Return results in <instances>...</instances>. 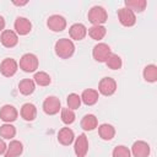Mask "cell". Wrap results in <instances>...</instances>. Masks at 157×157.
Returning <instances> with one entry per match:
<instances>
[{
    "instance_id": "23",
    "label": "cell",
    "mask_w": 157,
    "mask_h": 157,
    "mask_svg": "<svg viewBox=\"0 0 157 157\" xmlns=\"http://www.w3.org/2000/svg\"><path fill=\"white\" fill-rule=\"evenodd\" d=\"M142 76L147 82H156L157 81V66L155 64L146 65L142 71Z\"/></svg>"
},
{
    "instance_id": "32",
    "label": "cell",
    "mask_w": 157,
    "mask_h": 157,
    "mask_svg": "<svg viewBox=\"0 0 157 157\" xmlns=\"http://www.w3.org/2000/svg\"><path fill=\"white\" fill-rule=\"evenodd\" d=\"M6 148H7V145L5 144V141H4L2 139H0V155H2V153H5V151H6Z\"/></svg>"
},
{
    "instance_id": "12",
    "label": "cell",
    "mask_w": 157,
    "mask_h": 157,
    "mask_svg": "<svg viewBox=\"0 0 157 157\" xmlns=\"http://www.w3.org/2000/svg\"><path fill=\"white\" fill-rule=\"evenodd\" d=\"M0 42L5 48H13L18 43V36L15 31L4 29L0 36Z\"/></svg>"
},
{
    "instance_id": "26",
    "label": "cell",
    "mask_w": 157,
    "mask_h": 157,
    "mask_svg": "<svg viewBox=\"0 0 157 157\" xmlns=\"http://www.w3.org/2000/svg\"><path fill=\"white\" fill-rule=\"evenodd\" d=\"M16 135V128L10 124V123H5L0 126V136L2 139H7V140H11L12 137H15Z\"/></svg>"
},
{
    "instance_id": "1",
    "label": "cell",
    "mask_w": 157,
    "mask_h": 157,
    "mask_svg": "<svg viewBox=\"0 0 157 157\" xmlns=\"http://www.w3.org/2000/svg\"><path fill=\"white\" fill-rule=\"evenodd\" d=\"M54 50H55V54L59 58H61V59H69L75 53V44L69 38H60L59 40H56L55 47H54Z\"/></svg>"
},
{
    "instance_id": "33",
    "label": "cell",
    "mask_w": 157,
    "mask_h": 157,
    "mask_svg": "<svg viewBox=\"0 0 157 157\" xmlns=\"http://www.w3.org/2000/svg\"><path fill=\"white\" fill-rule=\"evenodd\" d=\"M5 25H6V22H5V18L0 15V32H2L4 31V28H5Z\"/></svg>"
},
{
    "instance_id": "17",
    "label": "cell",
    "mask_w": 157,
    "mask_h": 157,
    "mask_svg": "<svg viewBox=\"0 0 157 157\" xmlns=\"http://www.w3.org/2000/svg\"><path fill=\"white\" fill-rule=\"evenodd\" d=\"M23 152V145L18 140H12L7 145V148L5 151V157H18Z\"/></svg>"
},
{
    "instance_id": "16",
    "label": "cell",
    "mask_w": 157,
    "mask_h": 157,
    "mask_svg": "<svg viewBox=\"0 0 157 157\" xmlns=\"http://www.w3.org/2000/svg\"><path fill=\"white\" fill-rule=\"evenodd\" d=\"M74 140H75V134H74V131L70 128L65 126V128H61L59 130V132H58V141L61 145L69 146V145H71L74 142Z\"/></svg>"
},
{
    "instance_id": "7",
    "label": "cell",
    "mask_w": 157,
    "mask_h": 157,
    "mask_svg": "<svg viewBox=\"0 0 157 157\" xmlns=\"http://www.w3.org/2000/svg\"><path fill=\"white\" fill-rule=\"evenodd\" d=\"M18 64L12 58H5L0 64V72L5 77H11L17 72Z\"/></svg>"
},
{
    "instance_id": "19",
    "label": "cell",
    "mask_w": 157,
    "mask_h": 157,
    "mask_svg": "<svg viewBox=\"0 0 157 157\" xmlns=\"http://www.w3.org/2000/svg\"><path fill=\"white\" fill-rule=\"evenodd\" d=\"M80 97H81V102H83L86 105H93L98 102L99 94H98V91H96L93 88H87L82 92V94Z\"/></svg>"
},
{
    "instance_id": "30",
    "label": "cell",
    "mask_w": 157,
    "mask_h": 157,
    "mask_svg": "<svg viewBox=\"0 0 157 157\" xmlns=\"http://www.w3.org/2000/svg\"><path fill=\"white\" fill-rule=\"evenodd\" d=\"M66 103H67V108L71 110L78 109L81 105V97L77 93H70L66 97Z\"/></svg>"
},
{
    "instance_id": "20",
    "label": "cell",
    "mask_w": 157,
    "mask_h": 157,
    "mask_svg": "<svg viewBox=\"0 0 157 157\" xmlns=\"http://www.w3.org/2000/svg\"><path fill=\"white\" fill-rule=\"evenodd\" d=\"M98 134H99L102 140L109 141L115 136V129H114L113 125H110L108 123H104V124H101L98 126Z\"/></svg>"
},
{
    "instance_id": "3",
    "label": "cell",
    "mask_w": 157,
    "mask_h": 157,
    "mask_svg": "<svg viewBox=\"0 0 157 157\" xmlns=\"http://www.w3.org/2000/svg\"><path fill=\"white\" fill-rule=\"evenodd\" d=\"M20 69L25 72H34L38 69L39 60L36 54L33 53H26L20 59Z\"/></svg>"
},
{
    "instance_id": "11",
    "label": "cell",
    "mask_w": 157,
    "mask_h": 157,
    "mask_svg": "<svg viewBox=\"0 0 157 157\" xmlns=\"http://www.w3.org/2000/svg\"><path fill=\"white\" fill-rule=\"evenodd\" d=\"M130 152L132 153L134 157H148L150 152H151V148H150V145L146 141L137 140L132 144Z\"/></svg>"
},
{
    "instance_id": "22",
    "label": "cell",
    "mask_w": 157,
    "mask_h": 157,
    "mask_svg": "<svg viewBox=\"0 0 157 157\" xmlns=\"http://www.w3.org/2000/svg\"><path fill=\"white\" fill-rule=\"evenodd\" d=\"M98 126V120L94 114H86L81 120V128L86 131H92Z\"/></svg>"
},
{
    "instance_id": "4",
    "label": "cell",
    "mask_w": 157,
    "mask_h": 157,
    "mask_svg": "<svg viewBox=\"0 0 157 157\" xmlns=\"http://www.w3.org/2000/svg\"><path fill=\"white\" fill-rule=\"evenodd\" d=\"M110 54H112V49L105 43H98L92 49V56L98 63H105Z\"/></svg>"
},
{
    "instance_id": "34",
    "label": "cell",
    "mask_w": 157,
    "mask_h": 157,
    "mask_svg": "<svg viewBox=\"0 0 157 157\" xmlns=\"http://www.w3.org/2000/svg\"><path fill=\"white\" fill-rule=\"evenodd\" d=\"M13 4H15V5H17V6H22V5H26V4H27V1H23V2H16V1H13Z\"/></svg>"
},
{
    "instance_id": "2",
    "label": "cell",
    "mask_w": 157,
    "mask_h": 157,
    "mask_svg": "<svg viewBox=\"0 0 157 157\" xmlns=\"http://www.w3.org/2000/svg\"><path fill=\"white\" fill-rule=\"evenodd\" d=\"M87 17H88V21L93 26H103V23H105L108 20V13L104 7L96 5V6L91 7Z\"/></svg>"
},
{
    "instance_id": "21",
    "label": "cell",
    "mask_w": 157,
    "mask_h": 157,
    "mask_svg": "<svg viewBox=\"0 0 157 157\" xmlns=\"http://www.w3.org/2000/svg\"><path fill=\"white\" fill-rule=\"evenodd\" d=\"M34 90H36V83H34V81L31 80V78H23V80H21L20 83H18V91H20V93L23 94V96H29V94H32V93L34 92Z\"/></svg>"
},
{
    "instance_id": "31",
    "label": "cell",
    "mask_w": 157,
    "mask_h": 157,
    "mask_svg": "<svg viewBox=\"0 0 157 157\" xmlns=\"http://www.w3.org/2000/svg\"><path fill=\"white\" fill-rule=\"evenodd\" d=\"M112 156L113 157H131V152L126 146L119 145V146L114 147V150L112 152Z\"/></svg>"
},
{
    "instance_id": "14",
    "label": "cell",
    "mask_w": 157,
    "mask_h": 157,
    "mask_svg": "<svg viewBox=\"0 0 157 157\" xmlns=\"http://www.w3.org/2000/svg\"><path fill=\"white\" fill-rule=\"evenodd\" d=\"M13 27H15V31L17 34L20 36H26L31 32L32 29V23L28 18L26 17H17L15 20V23H13Z\"/></svg>"
},
{
    "instance_id": "9",
    "label": "cell",
    "mask_w": 157,
    "mask_h": 157,
    "mask_svg": "<svg viewBox=\"0 0 157 157\" xmlns=\"http://www.w3.org/2000/svg\"><path fill=\"white\" fill-rule=\"evenodd\" d=\"M47 26L53 32H63L66 28V20L61 15H52L47 20Z\"/></svg>"
},
{
    "instance_id": "6",
    "label": "cell",
    "mask_w": 157,
    "mask_h": 157,
    "mask_svg": "<svg viewBox=\"0 0 157 157\" xmlns=\"http://www.w3.org/2000/svg\"><path fill=\"white\" fill-rule=\"evenodd\" d=\"M117 91V82L114 78L105 76L98 83V92L103 96H112Z\"/></svg>"
},
{
    "instance_id": "15",
    "label": "cell",
    "mask_w": 157,
    "mask_h": 157,
    "mask_svg": "<svg viewBox=\"0 0 157 157\" xmlns=\"http://www.w3.org/2000/svg\"><path fill=\"white\" fill-rule=\"evenodd\" d=\"M69 34H70L71 39L82 40L87 34V28H86V26L83 23H74L69 28Z\"/></svg>"
},
{
    "instance_id": "18",
    "label": "cell",
    "mask_w": 157,
    "mask_h": 157,
    "mask_svg": "<svg viewBox=\"0 0 157 157\" xmlns=\"http://www.w3.org/2000/svg\"><path fill=\"white\" fill-rule=\"evenodd\" d=\"M21 117L26 120V121H33L37 117V108L33 103H25L21 107Z\"/></svg>"
},
{
    "instance_id": "28",
    "label": "cell",
    "mask_w": 157,
    "mask_h": 157,
    "mask_svg": "<svg viewBox=\"0 0 157 157\" xmlns=\"http://www.w3.org/2000/svg\"><path fill=\"white\" fill-rule=\"evenodd\" d=\"M60 117H61V121L66 125H70L75 121L76 119V115H75V112L69 109L67 107L66 108H61L60 109Z\"/></svg>"
},
{
    "instance_id": "29",
    "label": "cell",
    "mask_w": 157,
    "mask_h": 157,
    "mask_svg": "<svg viewBox=\"0 0 157 157\" xmlns=\"http://www.w3.org/2000/svg\"><path fill=\"white\" fill-rule=\"evenodd\" d=\"M105 64H107V66H108L109 69H112V70H119V69L121 67V65H123V61H121V58H120L118 54L112 53V54L109 55V58L107 59Z\"/></svg>"
},
{
    "instance_id": "27",
    "label": "cell",
    "mask_w": 157,
    "mask_h": 157,
    "mask_svg": "<svg viewBox=\"0 0 157 157\" xmlns=\"http://www.w3.org/2000/svg\"><path fill=\"white\" fill-rule=\"evenodd\" d=\"M33 81H34V83H37L38 86L44 87V86H48V85L52 82V78H50V76H49L45 71H38V72L34 74Z\"/></svg>"
},
{
    "instance_id": "24",
    "label": "cell",
    "mask_w": 157,
    "mask_h": 157,
    "mask_svg": "<svg viewBox=\"0 0 157 157\" xmlns=\"http://www.w3.org/2000/svg\"><path fill=\"white\" fill-rule=\"evenodd\" d=\"M147 5L146 0H125V7L130 9L134 13L135 12H142Z\"/></svg>"
},
{
    "instance_id": "13",
    "label": "cell",
    "mask_w": 157,
    "mask_h": 157,
    "mask_svg": "<svg viewBox=\"0 0 157 157\" xmlns=\"http://www.w3.org/2000/svg\"><path fill=\"white\" fill-rule=\"evenodd\" d=\"M18 112L17 109L11 104H5L0 108V119L5 123H12L17 119Z\"/></svg>"
},
{
    "instance_id": "8",
    "label": "cell",
    "mask_w": 157,
    "mask_h": 157,
    "mask_svg": "<svg viewBox=\"0 0 157 157\" xmlns=\"http://www.w3.org/2000/svg\"><path fill=\"white\" fill-rule=\"evenodd\" d=\"M118 18H119V22L124 27H131L136 23L135 13L128 7H121L118 10Z\"/></svg>"
},
{
    "instance_id": "25",
    "label": "cell",
    "mask_w": 157,
    "mask_h": 157,
    "mask_svg": "<svg viewBox=\"0 0 157 157\" xmlns=\"http://www.w3.org/2000/svg\"><path fill=\"white\" fill-rule=\"evenodd\" d=\"M88 36L94 39V40H101L104 38L105 33H107V28L104 26H92L91 28H88Z\"/></svg>"
},
{
    "instance_id": "10",
    "label": "cell",
    "mask_w": 157,
    "mask_h": 157,
    "mask_svg": "<svg viewBox=\"0 0 157 157\" xmlns=\"http://www.w3.org/2000/svg\"><path fill=\"white\" fill-rule=\"evenodd\" d=\"M74 151L76 153V157H86V155L88 152V140L85 134H80L75 139Z\"/></svg>"
},
{
    "instance_id": "5",
    "label": "cell",
    "mask_w": 157,
    "mask_h": 157,
    "mask_svg": "<svg viewBox=\"0 0 157 157\" xmlns=\"http://www.w3.org/2000/svg\"><path fill=\"white\" fill-rule=\"evenodd\" d=\"M61 109V102L55 96H49L43 102V110L48 115H55Z\"/></svg>"
}]
</instances>
